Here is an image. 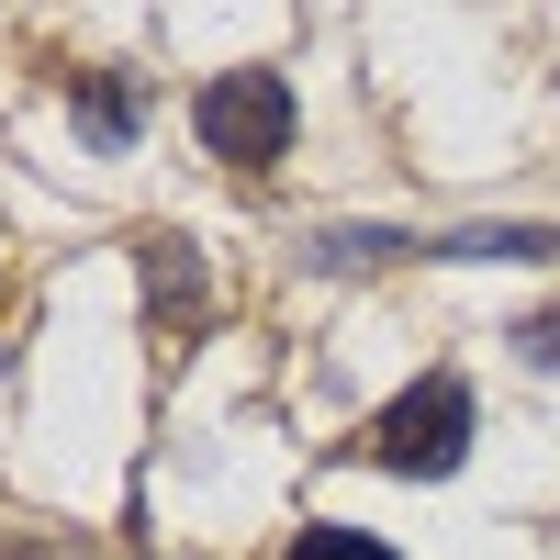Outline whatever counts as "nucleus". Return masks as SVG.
Here are the masks:
<instances>
[{"instance_id": "4", "label": "nucleus", "mask_w": 560, "mask_h": 560, "mask_svg": "<svg viewBox=\"0 0 560 560\" xmlns=\"http://www.w3.org/2000/svg\"><path fill=\"white\" fill-rule=\"evenodd\" d=\"M79 135H90V147H135V135H147V79L90 68L79 79Z\"/></svg>"}, {"instance_id": "3", "label": "nucleus", "mask_w": 560, "mask_h": 560, "mask_svg": "<svg viewBox=\"0 0 560 560\" xmlns=\"http://www.w3.org/2000/svg\"><path fill=\"white\" fill-rule=\"evenodd\" d=\"M147 314L168 325V337H191V325H202V247H191V236H158V247H147Z\"/></svg>"}, {"instance_id": "8", "label": "nucleus", "mask_w": 560, "mask_h": 560, "mask_svg": "<svg viewBox=\"0 0 560 560\" xmlns=\"http://www.w3.org/2000/svg\"><path fill=\"white\" fill-rule=\"evenodd\" d=\"M516 348H527V359H560V314H538V325H527Z\"/></svg>"}, {"instance_id": "6", "label": "nucleus", "mask_w": 560, "mask_h": 560, "mask_svg": "<svg viewBox=\"0 0 560 560\" xmlns=\"http://www.w3.org/2000/svg\"><path fill=\"white\" fill-rule=\"evenodd\" d=\"M292 560H393V549H382V538H359V527H303Z\"/></svg>"}, {"instance_id": "9", "label": "nucleus", "mask_w": 560, "mask_h": 560, "mask_svg": "<svg viewBox=\"0 0 560 560\" xmlns=\"http://www.w3.org/2000/svg\"><path fill=\"white\" fill-rule=\"evenodd\" d=\"M23 560H68V549H23Z\"/></svg>"}, {"instance_id": "2", "label": "nucleus", "mask_w": 560, "mask_h": 560, "mask_svg": "<svg viewBox=\"0 0 560 560\" xmlns=\"http://www.w3.org/2000/svg\"><path fill=\"white\" fill-rule=\"evenodd\" d=\"M191 124H202V147L224 168H269L280 147H292V90H280L269 68H224V79H202Z\"/></svg>"}, {"instance_id": "1", "label": "nucleus", "mask_w": 560, "mask_h": 560, "mask_svg": "<svg viewBox=\"0 0 560 560\" xmlns=\"http://www.w3.org/2000/svg\"><path fill=\"white\" fill-rule=\"evenodd\" d=\"M459 448H471V382H459V370H427V382L404 404H382V427H370V459L404 471V482L459 471Z\"/></svg>"}, {"instance_id": "5", "label": "nucleus", "mask_w": 560, "mask_h": 560, "mask_svg": "<svg viewBox=\"0 0 560 560\" xmlns=\"http://www.w3.org/2000/svg\"><path fill=\"white\" fill-rule=\"evenodd\" d=\"M382 258H415V247L382 236V224H325L314 236V269H382Z\"/></svg>"}, {"instance_id": "7", "label": "nucleus", "mask_w": 560, "mask_h": 560, "mask_svg": "<svg viewBox=\"0 0 560 560\" xmlns=\"http://www.w3.org/2000/svg\"><path fill=\"white\" fill-rule=\"evenodd\" d=\"M549 236H493V224H482V236H448V258H538Z\"/></svg>"}]
</instances>
